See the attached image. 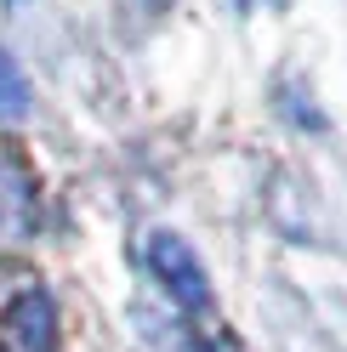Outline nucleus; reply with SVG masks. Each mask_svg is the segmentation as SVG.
Masks as SVG:
<instances>
[{
	"label": "nucleus",
	"mask_w": 347,
	"mask_h": 352,
	"mask_svg": "<svg viewBox=\"0 0 347 352\" xmlns=\"http://www.w3.org/2000/svg\"><path fill=\"white\" fill-rule=\"evenodd\" d=\"M148 267H154V278L165 284V296L188 307V313H205L211 307V278L200 267V256H193L177 233H154L148 239Z\"/></svg>",
	"instance_id": "nucleus-1"
},
{
	"label": "nucleus",
	"mask_w": 347,
	"mask_h": 352,
	"mask_svg": "<svg viewBox=\"0 0 347 352\" xmlns=\"http://www.w3.org/2000/svg\"><path fill=\"white\" fill-rule=\"evenodd\" d=\"M40 222V188L17 148H0V250L23 245Z\"/></svg>",
	"instance_id": "nucleus-2"
},
{
	"label": "nucleus",
	"mask_w": 347,
	"mask_h": 352,
	"mask_svg": "<svg viewBox=\"0 0 347 352\" xmlns=\"http://www.w3.org/2000/svg\"><path fill=\"white\" fill-rule=\"evenodd\" d=\"M0 341L6 352H57V307L46 290L12 296L6 318H0Z\"/></svg>",
	"instance_id": "nucleus-3"
},
{
	"label": "nucleus",
	"mask_w": 347,
	"mask_h": 352,
	"mask_svg": "<svg viewBox=\"0 0 347 352\" xmlns=\"http://www.w3.org/2000/svg\"><path fill=\"white\" fill-rule=\"evenodd\" d=\"M29 114V80L12 63V52L0 46V120H23Z\"/></svg>",
	"instance_id": "nucleus-4"
}]
</instances>
